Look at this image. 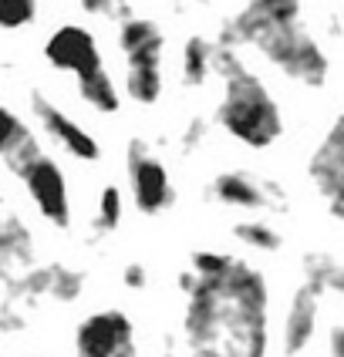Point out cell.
<instances>
[{
	"label": "cell",
	"instance_id": "obj_18",
	"mask_svg": "<svg viewBox=\"0 0 344 357\" xmlns=\"http://www.w3.org/2000/svg\"><path fill=\"white\" fill-rule=\"evenodd\" d=\"M31 253V236L14 219H0V259H27Z\"/></svg>",
	"mask_w": 344,
	"mask_h": 357
},
{
	"label": "cell",
	"instance_id": "obj_4",
	"mask_svg": "<svg viewBox=\"0 0 344 357\" xmlns=\"http://www.w3.org/2000/svg\"><path fill=\"white\" fill-rule=\"evenodd\" d=\"M162 27L149 17H125L119 24V51L125 54V91L139 105H156L162 95Z\"/></svg>",
	"mask_w": 344,
	"mask_h": 357
},
{
	"label": "cell",
	"instance_id": "obj_19",
	"mask_svg": "<svg viewBox=\"0 0 344 357\" xmlns=\"http://www.w3.org/2000/svg\"><path fill=\"white\" fill-rule=\"evenodd\" d=\"M38 20V3L31 0H0V27L3 31H20Z\"/></svg>",
	"mask_w": 344,
	"mask_h": 357
},
{
	"label": "cell",
	"instance_id": "obj_3",
	"mask_svg": "<svg viewBox=\"0 0 344 357\" xmlns=\"http://www.w3.org/2000/svg\"><path fill=\"white\" fill-rule=\"evenodd\" d=\"M213 75L223 78V98L216 105L220 128L246 149H270L283 135V115L263 78L243 64L240 51L223 44L213 51Z\"/></svg>",
	"mask_w": 344,
	"mask_h": 357
},
{
	"label": "cell",
	"instance_id": "obj_11",
	"mask_svg": "<svg viewBox=\"0 0 344 357\" xmlns=\"http://www.w3.org/2000/svg\"><path fill=\"white\" fill-rule=\"evenodd\" d=\"M31 108H34V115H38L40 128L47 132V139L58 142L68 155H75V159H81V162H95L101 155L98 139H91L88 128H81L78 121L71 119V115H64L58 105L47 101L40 91L31 95Z\"/></svg>",
	"mask_w": 344,
	"mask_h": 357
},
{
	"label": "cell",
	"instance_id": "obj_2",
	"mask_svg": "<svg viewBox=\"0 0 344 357\" xmlns=\"http://www.w3.org/2000/svg\"><path fill=\"white\" fill-rule=\"evenodd\" d=\"M216 44L240 51L257 47L281 75L301 81L307 88H321L331 75V58L324 47L304 31L301 3L294 0H257L237 10L223 24Z\"/></svg>",
	"mask_w": 344,
	"mask_h": 357
},
{
	"label": "cell",
	"instance_id": "obj_14",
	"mask_svg": "<svg viewBox=\"0 0 344 357\" xmlns=\"http://www.w3.org/2000/svg\"><path fill=\"white\" fill-rule=\"evenodd\" d=\"M304 283L311 287V290H317V294H341L344 290V270L341 263L331 257V253H324V250H311L307 257H304Z\"/></svg>",
	"mask_w": 344,
	"mask_h": 357
},
{
	"label": "cell",
	"instance_id": "obj_12",
	"mask_svg": "<svg viewBox=\"0 0 344 357\" xmlns=\"http://www.w3.org/2000/svg\"><path fill=\"white\" fill-rule=\"evenodd\" d=\"M321 294L301 283L294 290V297L287 303V317H283V354L294 357L307 351V344L317 334V317H321Z\"/></svg>",
	"mask_w": 344,
	"mask_h": 357
},
{
	"label": "cell",
	"instance_id": "obj_20",
	"mask_svg": "<svg viewBox=\"0 0 344 357\" xmlns=\"http://www.w3.org/2000/svg\"><path fill=\"white\" fill-rule=\"evenodd\" d=\"M206 139H209V121L202 119V115L189 119V125L182 128V152H186V155H193Z\"/></svg>",
	"mask_w": 344,
	"mask_h": 357
},
{
	"label": "cell",
	"instance_id": "obj_16",
	"mask_svg": "<svg viewBox=\"0 0 344 357\" xmlns=\"http://www.w3.org/2000/svg\"><path fill=\"white\" fill-rule=\"evenodd\" d=\"M233 236L240 239L243 246H253V250H263V253H277L283 246V236L277 226H270L267 219H243L233 226Z\"/></svg>",
	"mask_w": 344,
	"mask_h": 357
},
{
	"label": "cell",
	"instance_id": "obj_10",
	"mask_svg": "<svg viewBox=\"0 0 344 357\" xmlns=\"http://www.w3.org/2000/svg\"><path fill=\"white\" fill-rule=\"evenodd\" d=\"M307 176L314 182V189L327 199L331 216L341 219L344 213V119L341 115L331 121L327 135L314 149V155L307 162Z\"/></svg>",
	"mask_w": 344,
	"mask_h": 357
},
{
	"label": "cell",
	"instance_id": "obj_21",
	"mask_svg": "<svg viewBox=\"0 0 344 357\" xmlns=\"http://www.w3.org/2000/svg\"><path fill=\"white\" fill-rule=\"evenodd\" d=\"M125 287H128V290H145V283H149V273H145V266H142V263H128V266H125Z\"/></svg>",
	"mask_w": 344,
	"mask_h": 357
},
{
	"label": "cell",
	"instance_id": "obj_22",
	"mask_svg": "<svg viewBox=\"0 0 344 357\" xmlns=\"http://www.w3.org/2000/svg\"><path fill=\"white\" fill-rule=\"evenodd\" d=\"M327 357H344V327L341 324L331 327V347H327Z\"/></svg>",
	"mask_w": 344,
	"mask_h": 357
},
{
	"label": "cell",
	"instance_id": "obj_5",
	"mask_svg": "<svg viewBox=\"0 0 344 357\" xmlns=\"http://www.w3.org/2000/svg\"><path fill=\"white\" fill-rule=\"evenodd\" d=\"M125 162H128L135 209H139L142 216H159V213H165L176 202V189H172V178L165 172L162 159L142 139H132L128 142V152H125Z\"/></svg>",
	"mask_w": 344,
	"mask_h": 357
},
{
	"label": "cell",
	"instance_id": "obj_9",
	"mask_svg": "<svg viewBox=\"0 0 344 357\" xmlns=\"http://www.w3.org/2000/svg\"><path fill=\"white\" fill-rule=\"evenodd\" d=\"M17 176L24 182V189H27V196L34 199L40 216L51 226L64 229L71 222V196H68V182H64V172H61L58 162L40 152L20 169Z\"/></svg>",
	"mask_w": 344,
	"mask_h": 357
},
{
	"label": "cell",
	"instance_id": "obj_8",
	"mask_svg": "<svg viewBox=\"0 0 344 357\" xmlns=\"http://www.w3.org/2000/svg\"><path fill=\"white\" fill-rule=\"evenodd\" d=\"M209 196L223 206H237V209H257V213H287V192L281 182L260 178L243 169H226L213 178Z\"/></svg>",
	"mask_w": 344,
	"mask_h": 357
},
{
	"label": "cell",
	"instance_id": "obj_17",
	"mask_svg": "<svg viewBox=\"0 0 344 357\" xmlns=\"http://www.w3.org/2000/svg\"><path fill=\"white\" fill-rule=\"evenodd\" d=\"M121 213H125V202H121V192L115 185H105L98 196V209H95V219H91V229L105 236V233H115L121 222Z\"/></svg>",
	"mask_w": 344,
	"mask_h": 357
},
{
	"label": "cell",
	"instance_id": "obj_15",
	"mask_svg": "<svg viewBox=\"0 0 344 357\" xmlns=\"http://www.w3.org/2000/svg\"><path fill=\"white\" fill-rule=\"evenodd\" d=\"M213 51H216V40L193 34L182 47V81L186 84H202V81L213 75Z\"/></svg>",
	"mask_w": 344,
	"mask_h": 357
},
{
	"label": "cell",
	"instance_id": "obj_6",
	"mask_svg": "<svg viewBox=\"0 0 344 357\" xmlns=\"http://www.w3.org/2000/svg\"><path fill=\"white\" fill-rule=\"evenodd\" d=\"M78 357H139L135 327L121 310H98L84 317L75 331Z\"/></svg>",
	"mask_w": 344,
	"mask_h": 357
},
{
	"label": "cell",
	"instance_id": "obj_7",
	"mask_svg": "<svg viewBox=\"0 0 344 357\" xmlns=\"http://www.w3.org/2000/svg\"><path fill=\"white\" fill-rule=\"evenodd\" d=\"M44 58H47V64H54L58 71L75 75L78 84H88V81H95L105 75L98 40L91 38V31L81 27V24H64V27H58V31L47 38V44H44Z\"/></svg>",
	"mask_w": 344,
	"mask_h": 357
},
{
	"label": "cell",
	"instance_id": "obj_1",
	"mask_svg": "<svg viewBox=\"0 0 344 357\" xmlns=\"http://www.w3.org/2000/svg\"><path fill=\"white\" fill-rule=\"evenodd\" d=\"M182 337L189 357H267L270 290L260 270L223 250L193 253Z\"/></svg>",
	"mask_w": 344,
	"mask_h": 357
},
{
	"label": "cell",
	"instance_id": "obj_13",
	"mask_svg": "<svg viewBox=\"0 0 344 357\" xmlns=\"http://www.w3.org/2000/svg\"><path fill=\"white\" fill-rule=\"evenodd\" d=\"M0 155H3V162L10 165L14 176H17L34 155H40L38 135L20 121L10 108H3V105H0Z\"/></svg>",
	"mask_w": 344,
	"mask_h": 357
}]
</instances>
